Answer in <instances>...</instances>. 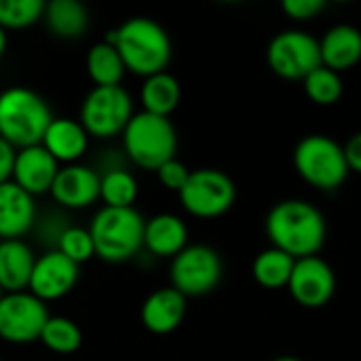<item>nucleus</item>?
Masks as SVG:
<instances>
[{
    "label": "nucleus",
    "instance_id": "nucleus-15",
    "mask_svg": "<svg viewBox=\"0 0 361 361\" xmlns=\"http://www.w3.org/2000/svg\"><path fill=\"white\" fill-rule=\"evenodd\" d=\"M59 169H61L59 163L47 152L42 144L21 148L17 150L13 182L32 197L44 195V192H51Z\"/></svg>",
    "mask_w": 361,
    "mask_h": 361
},
{
    "label": "nucleus",
    "instance_id": "nucleus-3",
    "mask_svg": "<svg viewBox=\"0 0 361 361\" xmlns=\"http://www.w3.org/2000/svg\"><path fill=\"white\" fill-rule=\"evenodd\" d=\"M53 118L44 97L27 87H8L0 93V137L17 150L42 144Z\"/></svg>",
    "mask_w": 361,
    "mask_h": 361
},
{
    "label": "nucleus",
    "instance_id": "nucleus-38",
    "mask_svg": "<svg viewBox=\"0 0 361 361\" xmlns=\"http://www.w3.org/2000/svg\"><path fill=\"white\" fill-rule=\"evenodd\" d=\"M0 361H2V360H0Z\"/></svg>",
    "mask_w": 361,
    "mask_h": 361
},
{
    "label": "nucleus",
    "instance_id": "nucleus-2",
    "mask_svg": "<svg viewBox=\"0 0 361 361\" xmlns=\"http://www.w3.org/2000/svg\"><path fill=\"white\" fill-rule=\"evenodd\" d=\"M112 42L129 72L137 76H154L165 72L171 61V40L165 27L148 17H131L106 38Z\"/></svg>",
    "mask_w": 361,
    "mask_h": 361
},
{
    "label": "nucleus",
    "instance_id": "nucleus-13",
    "mask_svg": "<svg viewBox=\"0 0 361 361\" xmlns=\"http://www.w3.org/2000/svg\"><path fill=\"white\" fill-rule=\"evenodd\" d=\"M78 277L80 271L76 262H72L57 250H49L36 258L27 292H32L42 302L59 300L74 290Z\"/></svg>",
    "mask_w": 361,
    "mask_h": 361
},
{
    "label": "nucleus",
    "instance_id": "nucleus-14",
    "mask_svg": "<svg viewBox=\"0 0 361 361\" xmlns=\"http://www.w3.org/2000/svg\"><path fill=\"white\" fill-rule=\"evenodd\" d=\"M102 192V176L87 165H63L53 182L51 197L66 209L91 207Z\"/></svg>",
    "mask_w": 361,
    "mask_h": 361
},
{
    "label": "nucleus",
    "instance_id": "nucleus-28",
    "mask_svg": "<svg viewBox=\"0 0 361 361\" xmlns=\"http://www.w3.org/2000/svg\"><path fill=\"white\" fill-rule=\"evenodd\" d=\"M302 89H305L307 97L317 106H334L341 102V97L345 93V85H343L341 74L326 68V66L311 72L302 80Z\"/></svg>",
    "mask_w": 361,
    "mask_h": 361
},
{
    "label": "nucleus",
    "instance_id": "nucleus-29",
    "mask_svg": "<svg viewBox=\"0 0 361 361\" xmlns=\"http://www.w3.org/2000/svg\"><path fill=\"white\" fill-rule=\"evenodd\" d=\"M44 2L40 0H0V27L23 30L34 25L44 15Z\"/></svg>",
    "mask_w": 361,
    "mask_h": 361
},
{
    "label": "nucleus",
    "instance_id": "nucleus-24",
    "mask_svg": "<svg viewBox=\"0 0 361 361\" xmlns=\"http://www.w3.org/2000/svg\"><path fill=\"white\" fill-rule=\"evenodd\" d=\"M87 72L95 87H118L127 68L118 49L112 42L102 40L87 53Z\"/></svg>",
    "mask_w": 361,
    "mask_h": 361
},
{
    "label": "nucleus",
    "instance_id": "nucleus-22",
    "mask_svg": "<svg viewBox=\"0 0 361 361\" xmlns=\"http://www.w3.org/2000/svg\"><path fill=\"white\" fill-rule=\"evenodd\" d=\"M53 36L63 40H76L89 30V11L76 0H53L44 6L42 15Z\"/></svg>",
    "mask_w": 361,
    "mask_h": 361
},
{
    "label": "nucleus",
    "instance_id": "nucleus-19",
    "mask_svg": "<svg viewBox=\"0 0 361 361\" xmlns=\"http://www.w3.org/2000/svg\"><path fill=\"white\" fill-rule=\"evenodd\" d=\"M322 63L334 72H347L361 61V32L355 25L341 23L330 27L319 40Z\"/></svg>",
    "mask_w": 361,
    "mask_h": 361
},
{
    "label": "nucleus",
    "instance_id": "nucleus-33",
    "mask_svg": "<svg viewBox=\"0 0 361 361\" xmlns=\"http://www.w3.org/2000/svg\"><path fill=\"white\" fill-rule=\"evenodd\" d=\"M15 159H17V148H13L6 140L0 137V184L13 180Z\"/></svg>",
    "mask_w": 361,
    "mask_h": 361
},
{
    "label": "nucleus",
    "instance_id": "nucleus-11",
    "mask_svg": "<svg viewBox=\"0 0 361 361\" xmlns=\"http://www.w3.org/2000/svg\"><path fill=\"white\" fill-rule=\"evenodd\" d=\"M47 302L32 292H13L0 298V338L11 345H27L40 341L49 322Z\"/></svg>",
    "mask_w": 361,
    "mask_h": 361
},
{
    "label": "nucleus",
    "instance_id": "nucleus-8",
    "mask_svg": "<svg viewBox=\"0 0 361 361\" xmlns=\"http://www.w3.org/2000/svg\"><path fill=\"white\" fill-rule=\"evenodd\" d=\"M237 199L235 182L220 169L203 167L195 169L180 190L182 207L201 220H214L224 216Z\"/></svg>",
    "mask_w": 361,
    "mask_h": 361
},
{
    "label": "nucleus",
    "instance_id": "nucleus-9",
    "mask_svg": "<svg viewBox=\"0 0 361 361\" xmlns=\"http://www.w3.org/2000/svg\"><path fill=\"white\" fill-rule=\"evenodd\" d=\"M269 68L286 80H305L322 68L319 40L305 30H286L273 36L267 49Z\"/></svg>",
    "mask_w": 361,
    "mask_h": 361
},
{
    "label": "nucleus",
    "instance_id": "nucleus-16",
    "mask_svg": "<svg viewBox=\"0 0 361 361\" xmlns=\"http://www.w3.org/2000/svg\"><path fill=\"white\" fill-rule=\"evenodd\" d=\"M36 222L34 197L19 188L13 180L0 184V241L21 239Z\"/></svg>",
    "mask_w": 361,
    "mask_h": 361
},
{
    "label": "nucleus",
    "instance_id": "nucleus-21",
    "mask_svg": "<svg viewBox=\"0 0 361 361\" xmlns=\"http://www.w3.org/2000/svg\"><path fill=\"white\" fill-rule=\"evenodd\" d=\"M36 256L23 239L0 241V288L4 294L30 288Z\"/></svg>",
    "mask_w": 361,
    "mask_h": 361
},
{
    "label": "nucleus",
    "instance_id": "nucleus-5",
    "mask_svg": "<svg viewBox=\"0 0 361 361\" xmlns=\"http://www.w3.org/2000/svg\"><path fill=\"white\" fill-rule=\"evenodd\" d=\"M125 154L142 169L157 171L167 161L176 159L178 133L169 118L135 112L129 125L123 131Z\"/></svg>",
    "mask_w": 361,
    "mask_h": 361
},
{
    "label": "nucleus",
    "instance_id": "nucleus-7",
    "mask_svg": "<svg viewBox=\"0 0 361 361\" xmlns=\"http://www.w3.org/2000/svg\"><path fill=\"white\" fill-rule=\"evenodd\" d=\"M133 99L118 87H93L80 106V125L89 137L110 140L123 135L125 127L133 118Z\"/></svg>",
    "mask_w": 361,
    "mask_h": 361
},
{
    "label": "nucleus",
    "instance_id": "nucleus-10",
    "mask_svg": "<svg viewBox=\"0 0 361 361\" xmlns=\"http://www.w3.org/2000/svg\"><path fill=\"white\" fill-rule=\"evenodd\" d=\"M222 258L209 245H186L169 269L171 288L188 296H205L222 281Z\"/></svg>",
    "mask_w": 361,
    "mask_h": 361
},
{
    "label": "nucleus",
    "instance_id": "nucleus-37",
    "mask_svg": "<svg viewBox=\"0 0 361 361\" xmlns=\"http://www.w3.org/2000/svg\"><path fill=\"white\" fill-rule=\"evenodd\" d=\"M2 296H4V292H2V288H0V298H2Z\"/></svg>",
    "mask_w": 361,
    "mask_h": 361
},
{
    "label": "nucleus",
    "instance_id": "nucleus-25",
    "mask_svg": "<svg viewBox=\"0 0 361 361\" xmlns=\"http://www.w3.org/2000/svg\"><path fill=\"white\" fill-rule=\"evenodd\" d=\"M294 264L296 260L292 256H288L286 252L277 247H269L254 258L252 275L258 286L267 290H281V288H288Z\"/></svg>",
    "mask_w": 361,
    "mask_h": 361
},
{
    "label": "nucleus",
    "instance_id": "nucleus-32",
    "mask_svg": "<svg viewBox=\"0 0 361 361\" xmlns=\"http://www.w3.org/2000/svg\"><path fill=\"white\" fill-rule=\"evenodd\" d=\"M281 8L294 21H309V19H315L326 8V2L324 0H283Z\"/></svg>",
    "mask_w": 361,
    "mask_h": 361
},
{
    "label": "nucleus",
    "instance_id": "nucleus-4",
    "mask_svg": "<svg viewBox=\"0 0 361 361\" xmlns=\"http://www.w3.org/2000/svg\"><path fill=\"white\" fill-rule=\"evenodd\" d=\"M146 220L135 207H102L89 226L95 256L106 262L131 260L144 247Z\"/></svg>",
    "mask_w": 361,
    "mask_h": 361
},
{
    "label": "nucleus",
    "instance_id": "nucleus-31",
    "mask_svg": "<svg viewBox=\"0 0 361 361\" xmlns=\"http://www.w3.org/2000/svg\"><path fill=\"white\" fill-rule=\"evenodd\" d=\"M190 173H192V171H190L182 161H178V159H171V161H167L165 165H161V167L157 169L159 182H161L167 190H173V192H178V195H180V190L186 186Z\"/></svg>",
    "mask_w": 361,
    "mask_h": 361
},
{
    "label": "nucleus",
    "instance_id": "nucleus-1",
    "mask_svg": "<svg viewBox=\"0 0 361 361\" xmlns=\"http://www.w3.org/2000/svg\"><path fill=\"white\" fill-rule=\"evenodd\" d=\"M264 231L271 247L286 252L294 260L317 256L328 239L324 214L302 199H286L273 205Z\"/></svg>",
    "mask_w": 361,
    "mask_h": 361
},
{
    "label": "nucleus",
    "instance_id": "nucleus-17",
    "mask_svg": "<svg viewBox=\"0 0 361 361\" xmlns=\"http://www.w3.org/2000/svg\"><path fill=\"white\" fill-rule=\"evenodd\" d=\"M186 315V296L176 288H161L152 292L142 305V324L152 334H171L180 328Z\"/></svg>",
    "mask_w": 361,
    "mask_h": 361
},
{
    "label": "nucleus",
    "instance_id": "nucleus-23",
    "mask_svg": "<svg viewBox=\"0 0 361 361\" xmlns=\"http://www.w3.org/2000/svg\"><path fill=\"white\" fill-rule=\"evenodd\" d=\"M180 99H182V87L178 78L167 70L144 78V85L140 89V102L144 112L169 118V114L180 106Z\"/></svg>",
    "mask_w": 361,
    "mask_h": 361
},
{
    "label": "nucleus",
    "instance_id": "nucleus-18",
    "mask_svg": "<svg viewBox=\"0 0 361 361\" xmlns=\"http://www.w3.org/2000/svg\"><path fill=\"white\" fill-rule=\"evenodd\" d=\"M42 146L57 163L76 165L89 148V133L80 121L55 116L42 137Z\"/></svg>",
    "mask_w": 361,
    "mask_h": 361
},
{
    "label": "nucleus",
    "instance_id": "nucleus-6",
    "mask_svg": "<svg viewBox=\"0 0 361 361\" xmlns=\"http://www.w3.org/2000/svg\"><path fill=\"white\" fill-rule=\"evenodd\" d=\"M294 167L307 184L324 192L338 190L351 173L345 146L322 133L307 135L296 144Z\"/></svg>",
    "mask_w": 361,
    "mask_h": 361
},
{
    "label": "nucleus",
    "instance_id": "nucleus-27",
    "mask_svg": "<svg viewBox=\"0 0 361 361\" xmlns=\"http://www.w3.org/2000/svg\"><path fill=\"white\" fill-rule=\"evenodd\" d=\"M40 343L53 353L68 355V353H74V351L80 349L82 332L72 319L61 317V315H51L49 322L42 328Z\"/></svg>",
    "mask_w": 361,
    "mask_h": 361
},
{
    "label": "nucleus",
    "instance_id": "nucleus-26",
    "mask_svg": "<svg viewBox=\"0 0 361 361\" xmlns=\"http://www.w3.org/2000/svg\"><path fill=\"white\" fill-rule=\"evenodd\" d=\"M137 180L131 171L123 167H110L102 173V192L99 199L104 201V207H133L137 199Z\"/></svg>",
    "mask_w": 361,
    "mask_h": 361
},
{
    "label": "nucleus",
    "instance_id": "nucleus-34",
    "mask_svg": "<svg viewBox=\"0 0 361 361\" xmlns=\"http://www.w3.org/2000/svg\"><path fill=\"white\" fill-rule=\"evenodd\" d=\"M345 157H347L349 169L355 173H361V131L353 133L349 137V142L345 144Z\"/></svg>",
    "mask_w": 361,
    "mask_h": 361
},
{
    "label": "nucleus",
    "instance_id": "nucleus-36",
    "mask_svg": "<svg viewBox=\"0 0 361 361\" xmlns=\"http://www.w3.org/2000/svg\"><path fill=\"white\" fill-rule=\"evenodd\" d=\"M273 361H302V360H298V357H294V355H281V357H277V360H273Z\"/></svg>",
    "mask_w": 361,
    "mask_h": 361
},
{
    "label": "nucleus",
    "instance_id": "nucleus-20",
    "mask_svg": "<svg viewBox=\"0 0 361 361\" xmlns=\"http://www.w3.org/2000/svg\"><path fill=\"white\" fill-rule=\"evenodd\" d=\"M188 245V228L176 214H157L146 220L144 247L157 258H176Z\"/></svg>",
    "mask_w": 361,
    "mask_h": 361
},
{
    "label": "nucleus",
    "instance_id": "nucleus-30",
    "mask_svg": "<svg viewBox=\"0 0 361 361\" xmlns=\"http://www.w3.org/2000/svg\"><path fill=\"white\" fill-rule=\"evenodd\" d=\"M53 250L61 252L66 258H70L78 267L82 262H89L95 256L93 237H91L89 228H80V226H63Z\"/></svg>",
    "mask_w": 361,
    "mask_h": 361
},
{
    "label": "nucleus",
    "instance_id": "nucleus-12",
    "mask_svg": "<svg viewBox=\"0 0 361 361\" xmlns=\"http://www.w3.org/2000/svg\"><path fill=\"white\" fill-rule=\"evenodd\" d=\"M288 290L300 307L322 309L332 300L336 292V275L332 267L319 256L300 258L294 264Z\"/></svg>",
    "mask_w": 361,
    "mask_h": 361
},
{
    "label": "nucleus",
    "instance_id": "nucleus-35",
    "mask_svg": "<svg viewBox=\"0 0 361 361\" xmlns=\"http://www.w3.org/2000/svg\"><path fill=\"white\" fill-rule=\"evenodd\" d=\"M4 51H6V30L0 27V57L4 55Z\"/></svg>",
    "mask_w": 361,
    "mask_h": 361
}]
</instances>
